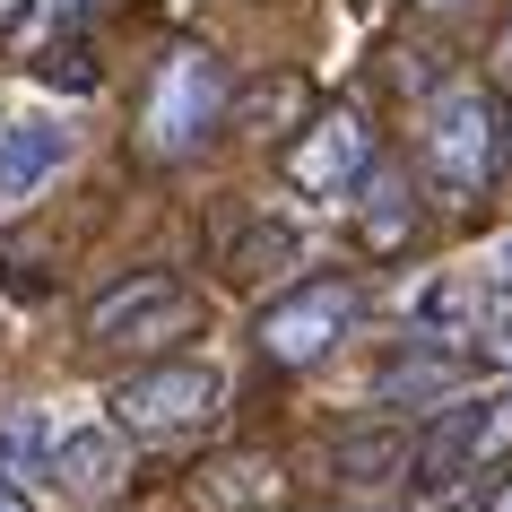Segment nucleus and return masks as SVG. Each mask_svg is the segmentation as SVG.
Masks as SVG:
<instances>
[{
    "mask_svg": "<svg viewBox=\"0 0 512 512\" xmlns=\"http://www.w3.org/2000/svg\"><path fill=\"white\" fill-rule=\"evenodd\" d=\"M226 105H235V79L209 44H174L148 79V113H139V148L157 165H183L200 157L217 131H226Z\"/></svg>",
    "mask_w": 512,
    "mask_h": 512,
    "instance_id": "obj_1",
    "label": "nucleus"
},
{
    "mask_svg": "<svg viewBox=\"0 0 512 512\" xmlns=\"http://www.w3.org/2000/svg\"><path fill=\"white\" fill-rule=\"evenodd\" d=\"M495 165H504V113H495V96L486 87H443L426 105V191L443 209H469V200H486Z\"/></svg>",
    "mask_w": 512,
    "mask_h": 512,
    "instance_id": "obj_2",
    "label": "nucleus"
},
{
    "mask_svg": "<svg viewBox=\"0 0 512 512\" xmlns=\"http://www.w3.org/2000/svg\"><path fill=\"white\" fill-rule=\"evenodd\" d=\"M512 443V391H478V400H434V426L417 434V452H408V486L426 495V504H443L452 486H469V469H486V460Z\"/></svg>",
    "mask_w": 512,
    "mask_h": 512,
    "instance_id": "obj_3",
    "label": "nucleus"
},
{
    "mask_svg": "<svg viewBox=\"0 0 512 512\" xmlns=\"http://www.w3.org/2000/svg\"><path fill=\"white\" fill-rule=\"evenodd\" d=\"M217 391L226 382L209 374V365H191V356H174V365H139L131 382H113V426L131 434V443H174V434H200L217 417Z\"/></svg>",
    "mask_w": 512,
    "mask_h": 512,
    "instance_id": "obj_4",
    "label": "nucleus"
},
{
    "mask_svg": "<svg viewBox=\"0 0 512 512\" xmlns=\"http://www.w3.org/2000/svg\"><path fill=\"white\" fill-rule=\"evenodd\" d=\"M356 330V287L348 278H304V287H287V296L261 313V356L270 365H287V374H304V365H322V356H339V339Z\"/></svg>",
    "mask_w": 512,
    "mask_h": 512,
    "instance_id": "obj_5",
    "label": "nucleus"
},
{
    "mask_svg": "<svg viewBox=\"0 0 512 512\" xmlns=\"http://www.w3.org/2000/svg\"><path fill=\"white\" fill-rule=\"evenodd\" d=\"M183 322H191L183 278L131 270L122 287H105V296L87 304V348H157L165 330H183Z\"/></svg>",
    "mask_w": 512,
    "mask_h": 512,
    "instance_id": "obj_6",
    "label": "nucleus"
},
{
    "mask_svg": "<svg viewBox=\"0 0 512 512\" xmlns=\"http://www.w3.org/2000/svg\"><path fill=\"white\" fill-rule=\"evenodd\" d=\"M365 165H374V131H365V113H356V105H330L322 122L287 148V183L313 191V200H330V191H348Z\"/></svg>",
    "mask_w": 512,
    "mask_h": 512,
    "instance_id": "obj_7",
    "label": "nucleus"
},
{
    "mask_svg": "<svg viewBox=\"0 0 512 512\" xmlns=\"http://www.w3.org/2000/svg\"><path fill=\"white\" fill-rule=\"evenodd\" d=\"M512 313V287L504 278H434V287H417L408 296V322L426 330V339H478L486 322H504Z\"/></svg>",
    "mask_w": 512,
    "mask_h": 512,
    "instance_id": "obj_8",
    "label": "nucleus"
},
{
    "mask_svg": "<svg viewBox=\"0 0 512 512\" xmlns=\"http://www.w3.org/2000/svg\"><path fill=\"white\" fill-rule=\"evenodd\" d=\"M122 478H131V434L113 426V417H96V426H61L53 486H70V495H113Z\"/></svg>",
    "mask_w": 512,
    "mask_h": 512,
    "instance_id": "obj_9",
    "label": "nucleus"
},
{
    "mask_svg": "<svg viewBox=\"0 0 512 512\" xmlns=\"http://www.w3.org/2000/svg\"><path fill=\"white\" fill-rule=\"evenodd\" d=\"M61 157H70V131L61 122H9L0 131V200H35L61 174Z\"/></svg>",
    "mask_w": 512,
    "mask_h": 512,
    "instance_id": "obj_10",
    "label": "nucleus"
},
{
    "mask_svg": "<svg viewBox=\"0 0 512 512\" xmlns=\"http://www.w3.org/2000/svg\"><path fill=\"white\" fill-rule=\"evenodd\" d=\"M53 443H61L53 408H35V400L0 408V478H53Z\"/></svg>",
    "mask_w": 512,
    "mask_h": 512,
    "instance_id": "obj_11",
    "label": "nucleus"
},
{
    "mask_svg": "<svg viewBox=\"0 0 512 512\" xmlns=\"http://www.w3.org/2000/svg\"><path fill=\"white\" fill-rule=\"evenodd\" d=\"M356 183H365V243H374V252H400V243L417 235V209H408L400 165H382V157H374Z\"/></svg>",
    "mask_w": 512,
    "mask_h": 512,
    "instance_id": "obj_12",
    "label": "nucleus"
},
{
    "mask_svg": "<svg viewBox=\"0 0 512 512\" xmlns=\"http://www.w3.org/2000/svg\"><path fill=\"white\" fill-rule=\"evenodd\" d=\"M408 452H417V434H356V443H339V469L348 478H391V469H408Z\"/></svg>",
    "mask_w": 512,
    "mask_h": 512,
    "instance_id": "obj_13",
    "label": "nucleus"
},
{
    "mask_svg": "<svg viewBox=\"0 0 512 512\" xmlns=\"http://www.w3.org/2000/svg\"><path fill=\"white\" fill-rule=\"evenodd\" d=\"M96 18V0H35V18H27V44H61L70 27H87Z\"/></svg>",
    "mask_w": 512,
    "mask_h": 512,
    "instance_id": "obj_14",
    "label": "nucleus"
},
{
    "mask_svg": "<svg viewBox=\"0 0 512 512\" xmlns=\"http://www.w3.org/2000/svg\"><path fill=\"white\" fill-rule=\"evenodd\" d=\"M478 365H486V374H512V330H486V339H478Z\"/></svg>",
    "mask_w": 512,
    "mask_h": 512,
    "instance_id": "obj_15",
    "label": "nucleus"
},
{
    "mask_svg": "<svg viewBox=\"0 0 512 512\" xmlns=\"http://www.w3.org/2000/svg\"><path fill=\"white\" fill-rule=\"evenodd\" d=\"M486 278H504V287H512V235L495 243V252H486Z\"/></svg>",
    "mask_w": 512,
    "mask_h": 512,
    "instance_id": "obj_16",
    "label": "nucleus"
},
{
    "mask_svg": "<svg viewBox=\"0 0 512 512\" xmlns=\"http://www.w3.org/2000/svg\"><path fill=\"white\" fill-rule=\"evenodd\" d=\"M0 512H35L27 495H18V478H0Z\"/></svg>",
    "mask_w": 512,
    "mask_h": 512,
    "instance_id": "obj_17",
    "label": "nucleus"
},
{
    "mask_svg": "<svg viewBox=\"0 0 512 512\" xmlns=\"http://www.w3.org/2000/svg\"><path fill=\"white\" fill-rule=\"evenodd\" d=\"M495 70H504V79H512V27L495 35Z\"/></svg>",
    "mask_w": 512,
    "mask_h": 512,
    "instance_id": "obj_18",
    "label": "nucleus"
},
{
    "mask_svg": "<svg viewBox=\"0 0 512 512\" xmlns=\"http://www.w3.org/2000/svg\"><path fill=\"white\" fill-rule=\"evenodd\" d=\"M486 512H512V478H504V486H495V504H486Z\"/></svg>",
    "mask_w": 512,
    "mask_h": 512,
    "instance_id": "obj_19",
    "label": "nucleus"
},
{
    "mask_svg": "<svg viewBox=\"0 0 512 512\" xmlns=\"http://www.w3.org/2000/svg\"><path fill=\"white\" fill-rule=\"evenodd\" d=\"M417 9H460V0H417Z\"/></svg>",
    "mask_w": 512,
    "mask_h": 512,
    "instance_id": "obj_20",
    "label": "nucleus"
}]
</instances>
